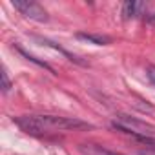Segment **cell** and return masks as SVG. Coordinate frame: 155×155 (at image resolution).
Here are the masks:
<instances>
[{"label":"cell","instance_id":"ba28073f","mask_svg":"<svg viewBox=\"0 0 155 155\" xmlns=\"http://www.w3.org/2000/svg\"><path fill=\"white\" fill-rule=\"evenodd\" d=\"M146 75H148L150 82L155 86V66H148V69H146Z\"/></svg>","mask_w":155,"mask_h":155},{"label":"cell","instance_id":"52a82bcc","mask_svg":"<svg viewBox=\"0 0 155 155\" xmlns=\"http://www.w3.org/2000/svg\"><path fill=\"white\" fill-rule=\"evenodd\" d=\"M9 88H11V82H9V79H8V71H6V68L2 69V91H9Z\"/></svg>","mask_w":155,"mask_h":155},{"label":"cell","instance_id":"277c9868","mask_svg":"<svg viewBox=\"0 0 155 155\" xmlns=\"http://www.w3.org/2000/svg\"><path fill=\"white\" fill-rule=\"evenodd\" d=\"M140 9H144V4L142 2H124V6H122V15H124V18H135V17H139L140 15Z\"/></svg>","mask_w":155,"mask_h":155},{"label":"cell","instance_id":"9c48e42d","mask_svg":"<svg viewBox=\"0 0 155 155\" xmlns=\"http://www.w3.org/2000/svg\"><path fill=\"white\" fill-rule=\"evenodd\" d=\"M148 20H150V22H155V15H151V17H150Z\"/></svg>","mask_w":155,"mask_h":155},{"label":"cell","instance_id":"6da1fadb","mask_svg":"<svg viewBox=\"0 0 155 155\" xmlns=\"http://www.w3.org/2000/svg\"><path fill=\"white\" fill-rule=\"evenodd\" d=\"M17 126L31 135L40 133H55V131H75V130H90L91 124L71 119V117H58V115H22L15 119Z\"/></svg>","mask_w":155,"mask_h":155},{"label":"cell","instance_id":"3957f363","mask_svg":"<svg viewBox=\"0 0 155 155\" xmlns=\"http://www.w3.org/2000/svg\"><path fill=\"white\" fill-rule=\"evenodd\" d=\"M13 8L17 9V11H20L24 17H28V18H31V20H35V22H48V11L40 6V4H37V2H33V0H13Z\"/></svg>","mask_w":155,"mask_h":155},{"label":"cell","instance_id":"7a4b0ae2","mask_svg":"<svg viewBox=\"0 0 155 155\" xmlns=\"http://www.w3.org/2000/svg\"><path fill=\"white\" fill-rule=\"evenodd\" d=\"M113 126L119 128V130H122V131H126V133L140 135L142 139L153 135V131H155L153 126H150V124H146V122H142V120H139V119H131V117H128V115H119V117L113 120Z\"/></svg>","mask_w":155,"mask_h":155},{"label":"cell","instance_id":"5b68a950","mask_svg":"<svg viewBox=\"0 0 155 155\" xmlns=\"http://www.w3.org/2000/svg\"><path fill=\"white\" fill-rule=\"evenodd\" d=\"M77 37L82 38V40H88L91 44H97V46H106L110 44V37H104V35H93V33H77Z\"/></svg>","mask_w":155,"mask_h":155},{"label":"cell","instance_id":"8992f818","mask_svg":"<svg viewBox=\"0 0 155 155\" xmlns=\"http://www.w3.org/2000/svg\"><path fill=\"white\" fill-rule=\"evenodd\" d=\"M17 49H18V51H20V53H22V55H24V57H26L28 60H31V62H35L37 66H40V68H44V69H49V71H53V69H51V68H49V66H48L46 62H42V60H38V58H35V57H33V55H29V53H26V51H24L22 48H17Z\"/></svg>","mask_w":155,"mask_h":155}]
</instances>
